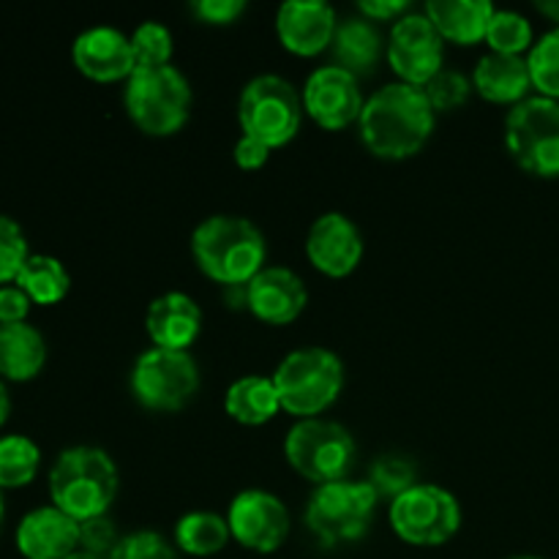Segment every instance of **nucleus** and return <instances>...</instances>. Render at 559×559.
<instances>
[{
    "label": "nucleus",
    "instance_id": "obj_1",
    "mask_svg": "<svg viewBox=\"0 0 559 559\" xmlns=\"http://www.w3.org/2000/svg\"><path fill=\"white\" fill-rule=\"evenodd\" d=\"M435 109L420 87L407 82H388L377 87L358 118L360 140L377 158L402 162L424 151L435 134Z\"/></svg>",
    "mask_w": 559,
    "mask_h": 559
},
{
    "label": "nucleus",
    "instance_id": "obj_2",
    "mask_svg": "<svg viewBox=\"0 0 559 559\" xmlns=\"http://www.w3.org/2000/svg\"><path fill=\"white\" fill-rule=\"evenodd\" d=\"M191 251L207 278L224 287H238L249 284L265 267L267 246L265 235L251 218L216 213L194 227Z\"/></svg>",
    "mask_w": 559,
    "mask_h": 559
},
{
    "label": "nucleus",
    "instance_id": "obj_3",
    "mask_svg": "<svg viewBox=\"0 0 559 559\" xmlns=\"http://www.w3.org/2000/svg\"><path fill=\"white\" fill-rule=\"evenodd\" d=\"M118 467L102 448H66L49 469L52 506L76 522L104 516L118 497Z\"/></svg>",
    "mask_w": 559,
    "mask_h": 559
},
{
    "label": "nucleus",
    "instance_id": "obj_4",
    "mask_svg": "<svg viewBox=\"0 0 559 559\" xmlns=\"http://www.w3.org/2000/svg\"><path fill=\"white\" fill-rule=\"evenodd\" d=\"M284 413L298 420L320 418L344 388V364L333 349L298 347L273 371Z\"/></svg>",
    "mask_w": 559,
    "mask_h": 559
},
{
    "label": "nucleus",
    "instance_id": "obj_5",
    "mask_svg": "<svg viewBox=\"0 0 559 559\" xmlns=\"http://www.w3.org/2000/svg\"><path fill=\"white\" fill-rule=\"evenodd\" d=\"M126 112L151 136H169L183 129L191 112V85L180 69L156 66L136 69L126 85Z\"/></svg>",
    "mask_w": 559,
    "mask_h": 559
},
{
    "label": "nucleus",
    "instance_id": "obj_6",
    "mask_svg": "<svg viewBox=\"0 0 559 559\" xmlns=\"http://www.w3.org/2000/svg\"><path fill=\"white\" fill-rule=\"evenodd\" d=\"M284 453L295 473L314 486H325L347 478L358 448L347 426L328 418H304L287 431Z\"/></svg>",
    "mask_w": 559,
    "mask_h": 559
},
{
    "label": "nucleus",
    "instance_id": "obj_7",
    "mask_svg": "<svg viewBox=\"0 0 559 559\" xmlns=\"http://www.w3.org/2000/svg\"><path fill=\"white\" fill-rule=\"evenodd\" d=\"M304 118V96L289 80L278 74H260L243 87L238 102V120L246 136L282 147L295 140Z\"/></svg>",
    "mask_w": 559,
    "mask_h": 559
},
{
    "label": "nucleus",
    "instance_id": "obj_8",
    "mask_svg": "<svg viewBox=\"0 0 559 559\" xmlns=\"http://www.w3.org/2000/svg\"><path fill=\"white\" fill-rule=\"evenodd\" d=\"M506 145L513 162L535 178H559V102L527 96L506 118Z\"/></svg>",
    "mask_w": 559,
    "mask_h": 559
},
{
    "label": "nucleus",
    "instance_id": "obj_9",
    "mask_svg": "<svg viewBox=\"0 0 559 559\" xmlns=\"http://www.w3.org/2000/svg\"><path fill=\"white\" fill-rule=\"evenodd\" d=\"M377 491L369 480H336L317 486L306 506V524L320 544L336 546L364 538L377 508Z\"/></svg>",
    "mask_w": 559,
    "mask_h": 559
},
{
    "label": "nucleus",
    "instance_id": "obj_10",
    "mask_svg": "<svg viewBox=\"0 0 559 559\" xmlns=\"http://www.w3.org/2000/svg\"><path fill=\"white\" fill-rule=\"evenodd\" d=\"M131 391L153 413L183 409L200 391V366L189 349L151 347L134 360Z\"/></svg>",
    "mask_w": 559,
    "mask_h": 559
},
{
    "label": "nucleus",
    "instance_id": "obj_11",
    "mask_svg": "<svg viewBox=\"0 0 559 559\" xmlns=\"http://www.w3.org/2000/svg\"><path fill=\"white\" fill-rule=\"evenodd\" d=\"M391 524L413 546H442L462 527V506L448 489L418 484L391 502Z\"/></svg>",
    "mask_w": 559,
    "mask_h": 559
},
{
    "label": "nucleus",
    "instance_id": "obj_12",
    "mask_svg": "<svg viewBox=\"0 0 559 559\" xmlns=\"http://www.w3.org/2000/svg\"><path fill=\"white\" fill-rule=\"evenodd\" d=\"M445 60V38L426 16V11H407L393 22L391 44H388V63L393 66L402 82L424 87Z\"/></svg>",
    "mask_w": 559,
    "mask_h": 559
},
{
    "label": "nucleus",
    "instance_id": "obj_13",
    "mask_svg": "<svg viewBox=\"0 0 559 559\" xmlns=\"http://www.w3.org/2000/svg\"><path fill=\"white\" fill-rule=\"evenodd\" d=\"M233 538L243 549L271 555L282 549L289 535V511L276 495L265 489H246L233 500L227 513Z\"/></svg>",
    "mask_w": 559,
    "mask_h": 559
},
{
    "label": "nucleus",
    "instance_id": "obj_14",
    "mask_svg": "<svg viewBox=\"0 0 559 559\" xmlns=\"http://www.w3.org/2000/svg\"><path fill=\"white\" fill-rule=\"evenodd\" d=\"M358 76L342 66H320L304 85V109L328 131L347 129L364 112Z\"/></svg>",
    "mask_w": 559,
    "mask_h": 559
},
{
    "label": "nucleus",
    "instance_id": "obj_15",
    "mask_svg": "<svg viewBox=\"0 0 559 559\" xmlns=\"http://www.w3.org/2000/svg\"><path fill=\"white\" fill-rule=\"evenodd\" d=\"M306 254L320 273L331 278H344L358 267L360 257H364V235H360L358 224L344 213H322L306 235Z\"/></svg>",
    "mask_w": 559,
    "mask_h": 559
},
{
    "label": "nucleus",
    "instance_id": "obj_16",
    "mask_svg": "<svg viewBox=\"0 0 559 559\" xmlns=\"http://www.w3.org/2000/svg\"><path fill=\"white\" fill-rule=\"evenodd\" d=\"M74 66L96 82L129 80L136 71L131 36L112 25H93L74 38L71 47Z\"/></svg>",
    "mask_w": 559,
    "mask_h": 559
},
{
    "label": "nucleus",
    "instance_id": "obj_17",
    "mask_svg": "<svg viewBox=\"0 0 559 559\" xmlns=\"http://www.w3.org/2000/svg\"><path fill=\"white\" fill-rule=\"evenodd\" d=\"M336 9L325 0H287L276 11V33L284 47L295 55L325 52L336 36Z\"/></svg>",
    "mask_w": 559,
    "mask_h": 559
},
{
    "label": "nucleus",
    "instance_id": "obj_18",
    "mask_svg": "<svg viewBox=\"0 0 559 559\" xmlns=\"http://www.w3.org/2000/svg\"><path fill=\"white\" fill-rule=\"evenodd\" d=\"M309 304L304 278L289 267H262L249 282V311L267 325H287L298 320Z\"/></svg>",
    "mask_w": 559,
    "mask_h": 559
},
{
    "label": "nucleus",
    "instance_id": "obj_19",
    "mask_svg": "<svg viewBox=\"0 0 559 559\" xmlns=\"http://www.w3.org/2000/svg\"><path fill=\"white\" fill-rule=\"evenodd\" d=\"M16 549L25 559H66L80 549V522L55 506L36 508L16 524Z\"/></svg>",
    "mask_w": 559,
    "mask_h": 559
},
{
    "label": "nucleus",
    "instance_id": "obj_20",
    "mask_svg": "<svg viewBox=\"0 0 559 559\" xmlns=\"http://www.w3.org/2000/svg\"><path fill=\"white\" fill-rule=\"evenodd\" d=\"M145 331L153 347L189 349L202 331L200 304L186 293L158 295L147 306Z\"/></svg>",
    "mask_w": 559,
    "mask_h": 559
},
{
    "label": "nucleus",
    "instance_id": "obj_21",
    "mask_svg": "<svg viewBox=\"0 0 559 559\" xmlns=\"http://www.w3.org/2000/svg\"><path fill=\"white\" fill-rule=\"evenodd\" d=\"M473 87H478L480 96L497 104L524 102L527 91L533 87L527 55H506L489 49L475 66Z\"/></svg>",
    "mask_w": 559,
    "mask_h": 559
},
{
    "label": "nucleus",
    "instance_id": "obj_22",
    "mask_svg": "<svg viewBox=\"0 0 559 559\" xmlns=\"http://www.w3.org/2000/svg\"><path fill=\"white\" fill-rule=\"evenodd\" d=\"M495 11V3L489 0H429L426 3V16L435 22L440 36L456 44H475L486 38Z\"/></svg>",
    "mask_w": 559,
    "mask_h": 559
},
{
    "label": "nucleus",
    "instance_id": "obj_23",
    "mask_svg": "<svg viewBox=\"0 0 559 559\" xmlns=\"http://www.w3.org/2000/svg\"><path fill=\"white\" fill-rule=\"evenodd\" d=\"M47 364V342L31 322L0 325V380L27 382Z\"/></svg>",
    "mask_w": 559,
    "mask_h": 559
},
{
    "label": "nucleus",
    "instance_id": "obj_24",
    "mask_svg": "<svg viewBox=\"0 0 559 559\" xmlns=\"http://www.w3.org/2000/svg\"><path fill=\"white\" fill-rule=\"evenodd\" d=\"M224 409L233 420L243 426H262L273 420L282 409L273 377L246 374L235 380L224 393Z\"/></svg>",
    "mask_w": 559,
    "mask_h": 559
},
{
    "label": "nucleus",
    "instance_id": "obj_25",
    "mask_svg": "<svg viewBox=\"0 0 559 559\" xmlns=\"http://www.w3.org/2000/svg\"><path fill=\"white\" fill-rule=\"evenodd\" d=\"M331 49L333 58H336V66H342L349 74L358 76L374 69L377 60H380L382 36L371 20H366V16H349V20L338 22Z\"/></svg>",
    "mask_w": 559,
    "mask_h": 559
},
{
    "label": "nucleus",
    "instance_id": "obj_26",
    "mask_svg": "<svg viewBox=\"0 0 559 559\" xmlns=\"http://www.w3.org/2000/svg\"><path fill=\"white\" fill-rule=\"evenodd\" d=\"M229 538L233 533H229L227 516L211 511H191L175 524V544L191 557L218 555L229 544Z\"/></svg>",
    "mask_w": 559,
    "mask_h": 559
},
{
    "label": "nucleus",
    "instance_id": "obj_27",
    "mask_svg": "<svg viewBox=\"0 0 559 559\" xmlns=\"http://www.w3.org/2000/svg\"><path fill=\"white\" fill-rule=\"evenodd\" d=\"M16 287L25 289L27 298L38 306H52L69 295L71 276L63 262L52 254H31L16 276Z\"/></svg>",
    "mask_w": 559,
    "mask_h": 559
},
{
    "label": "nucleus",
    "instance_id": "obj_28",
    "mask_svg": "<svg viewBox=\"0 0 559 559\" xmlns=\"http://www.w3.org/2000/svg\"><path fill=\"white\" fill-rule=\"evenodd\" d=\"M41 464V451L25 435L0 437V491L31 484Z\"/></svg>",
    "mask_w": 559,
    "mask_h": 559
},
{
    "label": "nucleus",
    "instance_id": "obj_29",
    "mask_svg": "<svg viewBox=\"0 0 559 559\" xmlns=\"http://www.w3.org/2000/svg\"><path fill=\"white\" fill-rule=\"evenodd\" d=\"M486 41H489L491 52L524 55L533 49V25L519 11L497 9L489 22V31H486Z\"/></svg>",
    "mask_w": 559,
    "mask_h": 559
},
{
    "label": "nucleus",
    "instance_id": "obj_30",
    "mask_svg": "<svg viewBox=\"0 0 559 559\" xmlns=\"http://www.w3.org/2000/svg\"><path fill=\"white\" fill-rule=\"evenodd\" d=\"M369 486L377 491V497H391V500H396L404 491L418 486V467L407 456H399V453L377 456L369 469Z\"/></svg>",
    "mask_w": 559,
    "mask_h": 559
},
{
    "label": "nucleus",
    "instance_id": "obj_31",
    "mask_svg": "<svg viewBox=\"0 0 559 559\" xmlns=\"http://www.w3.org/2000/svg\"><path fill=\"white\" fill-rule=\"evenodd\" d=\"M131 49H134L136 69H156V66H169L175 52V38L164 22L147 20L134 27L131 33Z\"/></svg>",
    "mask_w": 559,
    "mask_h": 559
},
{
    "label": "nucleus",
    "instance_id": "obj_32",
    "mask_svg": "<svg viewBox=\"0 0 559 559\" xmlns=\"http://www.w3.org/2000/svg\"><path fill=\"white\" fill-rule=\"evenodd\" d=\"M527 63L533 87H538L540 96L559 102V25L533 44Z\"/></svg>",
    "mask_w": 559,
    "mask_h": 559
},
{
    "label": "nucleus",
    "instance_id": "obj_33",
    "mask_svg": "<svg viewBox=\"0 0 559 559\" xmlns=\"http://www.w3.org/2000/svg\"><path fill=\"white\" fill-rule=\"evenodd\" d=\"M420 91L426 93L435 112H448V109H456L467 102L469 91H473V80L456 69H442Z\"/></svg>",
    "mask_w": 559,
    "mask_h": 559
},
{
    "label": "nucleus",
    "instance_id": "obj_34",
    "mask_svg": "<svg viewBox=\"0 0 559 559\" xmlns=\"http://www.w3.org/2000/svg\"><path fill=\"white\" fill-rule=\"evenodd\" d=\"M27 257H31V249H27L22 227L11 216L0 213V287L16 282Z\"/></svg>",
    "mask_w": 559,
    "mask_h": 559
},
{
    "label": "nucleus",
    "instance_id": "obj_35",
    "mask_svg": "<svg viewBox=\"0 0 559 559\" xmlns=\"http://www.w3.org/2000/svg\"><path fill=\"white\" fill-rule=\"evenodd\" d=\"M109 559H178L175 557L173 544L162 533L153 530H140L126 538H120L118 549L109 555Z\"/></svg>",
    "mask_w": 559,
    "mask_h": 559
},
{
    "label": "nucleus",
    "instance_id": "obj_36",
    "mask_svg": "<svg viewBox=\"0 0 559 559\" xmlns=\"http://www.w3.org/2000/svg\"><path fill=\"white\" fill-rule=\"evenodd\" d=\"M120 544L118 527H115L112 519L104 513V516H93L80 522V551H87L93 557L109 559Z\"/></svg>",
    "mask_w": 559,
    "mask_h": 559
},
{
    "label": "nucleus",
    "instance_id": "obj_37",
    "mask_svg": "<svg viewBox=\"0 0 559 559\" xmlns=\"http://www.w3.org/2000/svg\"><path fill=\"white\" fill-rule=\"evenodd\" d=\"M191 11L207 25H229L246 11V0H197Z\"/></svg>",
    "mask_w": 559,
    "mask_h": 559
},
{
    "label": "nucleus",
    "instance_id": "obj_38",
    "mask_svg": "<svg viewBox=\"0 0 559 559\" xmlns=\"http://www.w3.org/2000/svg\"><path fill=\"white\" fill-rule=\"evenodd\" d=\"M33 300L27 298L25 289L16 284H3L0 287V325H16V322H27Z\"/></svg>",
    "mask_w": 559,
    "mask_h": 559
},
{
    "label": "nucleus",
    "instance_id": "obj_39",
    "mask_svg": "<svg viewBox=\"0 0 559 559\" xmlns=\"http://www.w3.org/2000/svg\"><path fill=\"white\" fill-rule=\"evenodd\" d=\"M235 164H238L240 169H260L262 164L271 158V147L265 145V142L254 140V136H240L238 145H235Z\"/></svg>",
    "mask_w": 559,
    "mask_h": 559
},
{
    "label": "nucleus",
    "instance_id": "obj_40",
    "mask_svg": "<svg viewBox=\"0 0 559 559\" xmlns=\"http://www.w3.org/2000/svg\"><path fill=\"white\" fill-rule=\"evenodd\" d=\"M360 14L371 22H382V20H399L409 11L407 0H360L358 3Z\"/></svg>",
    "mask_w": 559,
    "mask_h": 559
},
{
    "label": "nucleus",
    "instance_id": "obj_41",
    "mask_svg": "<svg viewBox=\"0 0 559 559\" xmlns=\"http://www.w3.org/2000/svg\"><path fill=\"white\" fill-rule=\"evenodd\" d=\"M11 415V396H9V388H5V380H0V426L9 420Z\"/></svg>",
    "mask_w": 559,
    "mask_h": 559
},
{
    "label": "nucleus",
    "instance_id": "obj_42",
    "mask_svg": "<svg viewBox=\"0 0 559 559\" xmlns=\"http://www.w3.org/2000/svg\"><path fill=\"white\" fill-rule=\"evenodd\" d=\"M538 11L544 16H549V20H555L559 25V0H540Z\"/></svg>",
    "mask_w": 559,
    "mask_h": 559
},
{
    "label": "nucleus",
    "instance_id": "obj_43",
    "mask_svg": "<svg viewBox=\"0 0 559 559\" xmlns=\"http://www.w3.org/2000/svg\"><path fill=\"white\" fill-rule=\"evenodd\" d=\"M66 559H102V557H93V555H87V551H80V549H76L74 555H69Z\"/></svg>",
    "mask_w": 559,
    "mask_h": 559
},
{
    "label": "nucleus",
    "instance_id": "obj_44",
    "mask_svg": "<svg viewBox=\"0 0 559 559\" xmlns=\"http://www.w3.org/2000/svg\"><path fill=\"white\" fill-rule=\"evenodd\" d=\"M3 519H5V502H3V491H0V527H3Z\"/></svg>",
    "mask_w": 559,
    "mask_h": 559
},
{
    "label": "nucleus",
    "instance_id": "obj_45",
    "mask_svg": "<svg viewBox=\"0 0 559 559\" xmlns=\"http://www.w3.org/2000/svg\"><path fill=\"white\" fill-rule=\"evenodd\" d=\"M511 559H544V557H511Z\"/></svg>",
    "mask_w": 559,
    "mask_h": 559
}]
</instances>
